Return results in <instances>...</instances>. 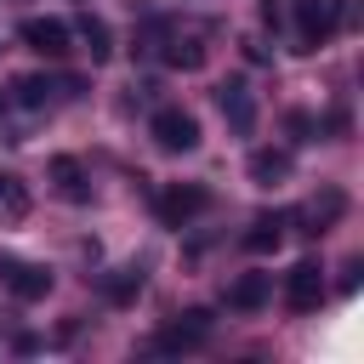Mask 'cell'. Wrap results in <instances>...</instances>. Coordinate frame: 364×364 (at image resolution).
I'll return each mask as SVG.
<instances>
[{
  "instance_id": "6da1fadb",
  "label": "cell",
  "mask_w": 364,
  "mask_h": 364,
  "mask_svg": "<svg viewBox=\"0 0 364 364\" xmlns=\"http://www.w3.org/2000/svg\"><path fill=\"white\" fill-rule=\"evenodd\" d=\"M347 17V0H290V28H296V51H318Z\"/></svg>"
},
{
  "instance_id": "3957f363",
  "label": "cell",
  "mask_w": 364,
  "mask_h": 364,
  "mask_svg": "<svg viewBox=\"0 0 364 364\" xmlns=\"http://www.w3.org/2000/svg\"><path fill=\"white\" fill-rule=\"evenodd\" d=\"M17 40L28 51H40V57H68L74 51V28L63 17H23L17 23Z\"/></svg>"
},
{
  "instance_id": "30bf717a",
  "label": "cell",
  "mask_w": 364,
  "mask_h": 364,
  "mask_svg": "<svg viewBox=\"0 0 364 364\" xmlns=\"http://www.w3.org/2000/svg\"><path fill=\"white\" fill-rule=\"evenodd\" d=\"M74 85H80V80H46V74H23L11 91H17V102H23V108H51L57 97H74Z\"/></svg>"
},
{
  "instance_id": "5b68a950",
  "label": "cell",
  "mask_w": 364,
  "mask_h": 364,
  "mask_svg": "<svg viewBox=\"0 0 364 364\" xmlns=\"http://www.w3.org/2000/svg\"><path fill=\"white\" fill-rule=\"evenodd\" d=\"M205 336H210V313H182L176 324H165L159 336H154V353H193V347H205Z\"/></svg>"
},
{
  "instance_id": "52a82bcc",
  "label": "cell",
  "mask_w": 364,
  "mask_h": 364,
  "mask_svg": "<svg viewBox=\"0 0 364 364\" xmlns=\"http://www.w3.org/2000/svg\"><path fill=\"white\" fill-rule=\"evenodd\" d=\"M216 108H222V119H228L239 136L256 131V97H250L245 80H222V85H216Z\"/></svg>"
},
{
  "instance_id": "9a60e30c",
  "label": "cell",
  "mask_w": 364,
  "mask_h": 364,
  "mask_svg": "<svg viewBox=\"0 0 364 364\" xmlns=\"http://www.w3.org/2000/svg\"><path fill=\"white\" fill-rule=\"evenodd\" d=\"M284 245V216H262V222H250V233H245V250H279Z\"/></svg>"
},
{
  "instance_id": "7a4b0ae2",
  "label": "cell",
  "mask_w": 364,
  "mask_h": 364,
  "mask_svg": "<svg viewBox=\"0 0 364 364\" xmlns=\"http://www.w3.org/2000/svg\"><path fill=\"white\" fill-rule=\"evenodd\" d=\"M148 136H154L165 154H193V148H199V119H193L188 108H159V114L148 119Z\"/></svg>"
},
{
  "instance_id": "9c48e42d",
  "label": "cell",
  "mask_w": 364,
  "mask_h": 364,
  "mask_svg": "<svg viewBox=\"0 0 364 364\" xmlns=\"http://www.w3.org/2000/svg\"><path fill=\"white\" fill-rule=\"evenodd\" d=\"M205 205H210V193H205L199 182H188V188H165V193H159V216H165L171 228H188Z\"/></svg>"
},
{
  "instance_id": "2e32d148",
  "label": "cell",
  "mask_w": 364,
  "mask_h": 364,
  "mask_svg": "<svg viewBox=\"0 0 364 364\" xmlns=\"http://www.w3.org/2000/svg\"><path fill=\"white\" fill-rule=\"evenodd\" d=\"M23 216H28V188L0 171V222H23Z\"/></svg>"
},
{
  "instance_id": "277c9868",
  "label": "cell",
  "mask_w": 364,
  "mask_h": 364,
  "mask_svg": "<svg viewBox=\"0 0 364 364\" xmlns=\"http://www.w3.org/2000/svg\"><path fill=\"white\" fill-rule=\"evenodd\" d=\"M0 284H6L17 301H40V296H51V267H40V262H17V256H0Z\"/></svg>"
},
{
  "instance_id": "ac0fdd59",
  "label": "cell",
  "mask_w": 364,
  "mask_h": 364,
  "mask_svg": "<svg viewBox=\"0 0 364 364\" xmlns=\"http://www.w3.org/2000/svg\"><path fill=\"white\" fill-rule=\"evenodd\" d=\"M330 216H341V193H324V199H313L307 210H296V222H318V228H324ZM318 228H313V233H318Z\"/></svg>"
},
{
  "instance_id": "e0dca14e",
  "label": "cell",
  "mask_w": 364,
  "mask_h": 364,
  "mask_svg": "<svg viewBox=\"0 0 364 364\" xmlns=\"http://www.w3.org/2000/svg\"><path fill=\"white\" fill-rule=\"evenodd\" d=\"M80 40H85V51H91V63H108V23L102 17H80Z\"/></svg>"
},
{
  "instance_id": "8992f818",
  "label": "cell",
  "mask_w": 364,
  "mask_h": 364,
  "mask_svg": "<svg viewBox=\"0 0 364 364\" xmlns=\"http://www.w3.org/2000/svg\"><path fill=\"white\" fill-rule=\"evenodd\" d=\"M154 40H159V63H171V68H199V63H205V46H199L193 28H171V23H159Z\"/></svg>"
},
{
  "instance_id": "4fadbf2b",
  "label": "cell",
  "mask_w": 364,
  "mask_h": 364,
  "mask_svg": "<svg viewBox=\"0 0 364 364\" xmlns=\"http://www.w3.org/2000/svg\"><path fill=\"white\" fill-rule=\"evenodd\" d=\"M51 182H57L63 199H91V188H85V165H80L74 154H57V159H51Z\"/></svg>"
},
{
  "instance_id": "5bb4252c",
  "label": "cell",
  "mask_w": 364,
  "mask_h": 364,
  "mask_svg": "<svg viewBox=\"0 0 364 364\" xmlns=\"http://www.w3.org/2000/svg\"><path fill=\"white\" fill-rule=\"evenodd\" d=\"M102 296L119 301V307H131V301L142 296V267H114V273L102 279Z\"/></svg>"
},
{
  "instance_id": "7c38bea8",
  "label": "cell",
  "mask_w": 364,
  "mask_h": 364,
  "mask_svg": "<svg viewBox=\"0 0 364 364\" xmlns=\"http://www.w3.org/2000/svg\"><path fill=\"white\" fill-rule=\"evenodd\" d=\"M290 148H256L250 154V182H262V188H273V182H284L290 176Z\"/></svg>"
},
{
  "instance_id": "8fae6325",
  "label": "cell",
  "mask_w": 364,
  "mask_h": 364,
  "mask_svg": "<svg viewBox=\"0 0 364 364\" xmlns=\"http://www.w3.org/2000/svg\"><path fill=\"white\" fill-rule=\"evenodd\" d=\"M267 296H273V279L267 273H245V279L228 284V307L233 313H256V307H267Z\"/></svg>"
},
{
  "instance_id": "ba28073f",
  "label": "cell",
  "mask_w": 364,
  "mask_h": 364,
  "mask_svg": "<svg viewBox=\"0 0 364 364\" xmlns=\"http://www.w3.org/2000/svg\"><path fill=\"white\" fill-rule=\"evenodd\" d=\"M284 301H290L296 313H313V307L324 301V267H318V262H296L290 279H284Z\"/></svg>"
}]
</instances>
